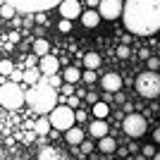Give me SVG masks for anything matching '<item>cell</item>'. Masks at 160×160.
I'll return each mask as SVG.
<instances>
[{
  "instance_id": "33",
  "label": "cell",
  "mask_w": 160,
  "mask_h": 160,
  "mask_svg": "<svg viewBox=\"0 0 160 160\" xmlns=\"http://www.w3.org/2000/svg\"><path fill=\"white\" fill-rule=\"evenodd\" d=\"M86 100H88V103H93V105L98 103V100H96V93H88V96H86Z\"/></svg>"
},
{
  "instance_id": "10",
  "label": "cell",
  "mask_w": 160,
  "mask_h": 160,
  "mask_svg": "<svg viewBox=\"0 0 160 160\" xmlns=\"http://www.w3.org/2000/svg\"><path fill=\"white\" fill-rule=\"evenodd\" d=\"M60 14L65 17V19H69V22H72L74 17H81L79 0H62V2H60Z\"/></svg>"
},
{
  "instance_id": "7",
  "label": "cell",
  "mask_w": 160,
  "mask_h": 160,
  "mask_svg": "<svg viewBox=\"0 0 160 160\" xmlns=\"http://www.w3.org/2000/svg\"><path fill=\"white\" fill-rule=\"evenodd\" d=\"M122 129H124V134L127 136H132V139H139V136H143L146 134V117L143 115H127L124 117V122H122Z\"/></svg>"
},
{
  "instance_id": "28",
  "label": "cell",
  "mask_w": 160,
  "mask_h": 160,
  "mask_svg": "<svg viewBox=\"0 0 160 160\" xmlns=\"http://www.w3.org/2000/svg\"><path fill=\"white\" fill-rule=\"evenodd\" d=\"M141 151H143V155H146V158H153V155H155V148L151 146V143H148V146H143Z\"/></svg>"
},
{
  "instance_id": "31",
  "label": "cell",
  "mask_w": 160,
  "mask_h": 160,
  "mask_svg": "<svg viewBox=\"0 0 160 160\" xmlns=\"http://www.w3.org/2000/svg\"><path fill=\"white\" fill-rule=\"evenodd\" d=\"M153 141H155V143H160V127L153 132Z\"/></svg>"
},
{
  "instance_id": "5",
  "label": "cell",
  "mask_w": 160,
  "mask_h": 160,
  "mask_svg": "<svg viewBox=\"0 0 160 160\" xmlns=\"http://www.w3.org/2000/svg\"><path fill=\"white\" fill-rule=\"evenodd\" d=\"M48 120L53 124L55 129H60V132H67V129L74 127V120H77V115L69 105H55L48 115Z\"/></svg>"
},
{
  "instance_id": "14",
  "label": "cell",
  "mask_w": 160,
  "mask_h": 160,
  "mask_svg": "<svg viewBox=\"0 0 160 160\" xmlns=\"http://www.w3.org/2000/svg\"><path fill=\"white\" fill-rule=\"evenodd\" d=\"M65 139H67V143H72V146H81L84 143V132H81L79 127H72V129H67L65 132Z\"/></svg>"
},
{
  "instance_id": "1",
  "label": "cell",
  "mask_w": 160,
  "mask_h": 160,
  "mask_svg": "<svg viewBox=\"0 0 160 160\" xmlns=\"http://www.w3.org/2000/svg\"><path fill=\"white\" fill-rule=\"evenodd\" d=\"M122 19L124 27L136 36L160 31V0H127Z\"/></svg>"
},
{
  "instance_id": "17",
  "label": "cell",
  "mask_w": 160,
  "mask_h": 160,
  "mask_svg": "<svg viewBox=\"0 0 160 160\" xmlns=\"http://www.w3.org/2000/svg\"><path fill=\"white\" fill-rule=\"evenodd\" d=\"M84 67L96 72V69L100 67V55L98 53H86V55H84Z\"/></svg>"
},
{
  "instance_id": "30",
  "label": "cell",
  "mask_w": 160,
  "mask_h": 160,
  "mask_svg": "<svg viewBox=\"0 0 160 160\" xmlns=\"http://www.w3.org/2000/svg\"><path fill=\"white\" fill-rule=\"evenodd\" d=\"M74 115H77V120H79V122H84V120L88 117V115L84 112V110H74Z\"/></svg>"
},
{
  "instance_id": "16",
  "label": "cell",
  "mask_w": 160,
  "mask_h": 160,
  "mask_svg": "<svg viewBox=\"0 0 160 160\" xmlns=\"http://www.w3.org/2000/svg\"><path fill=\"white\" fill-rule=\"evenodd\" d=\"M41 74H43L41 69H36V67H29L27 72H24V81H27L29 86H36V84L41 81Z\"/></svg>"
},
{
  "instance_id": "15",
  "label": "cell",
  "mask_w": 160,
  "mask_h": 160,
  "mask_svg": "<svg viewBox=\"0 0 160 160\" xmlns=\"http://www.w3.org/2000/svg\"><path fill=\"white\" fill-rule=\"evenodd\" d=\"M81 74L84 72H79L77 67H67L65 72H62V81H65V84H77V81L81 79Z\"/></svg>"
},
{
  "instance_id": "13",
  "label": "cell",
  "mask_w": 160,
  "mask_h": 160,
  "mask_svg": "<svg viewBox=\"0 0 160 160\" xmlns=\"http://www.w3.org/2000/svg\"><path fill=\"white\" fill-rule=\"evenodd\" d=\"M88 132H91V136H93V139H98V141L105 139V136H108V124H105V120H93Z\"/></svg>"
},
{
  "instance_id": "12",
  "label": "cell",
  "mask_w": 160,
  "mask_h": 160,
  "mask_svg": "<svg viewBox=\"0 0 160 160\" xmlns=\"http://www.w3.org/2000/svg\"><path fill=\"white\" fill-rule=\"evenodd\" d=\"M100 19H103V17H100L98 10H86V12H81V24L86 29H96L100 24Z\"/></svg>"
},
{
  "instance_id": "21",
  "label": "cell",
  "mask_w": 160,
  "mask_h": 160,
  "mask_svg": "<svg viewBox=\"0 0 160 160\" xmlns=\"http://www.w3.org/2000/svg\"><path fill=\"white\" fill-rule=\"evenodd\" d=\"M48 50H50V46H48V41L38 38L36 43H33V53H36V55H41V58H46V55H48Z\"/></svg>"
},
{
  "instance_id": "4",
  "label": "cell",
  "mask_w": 160,
  "mask_h": 160,
  "mask_svg": "<svg viewBox=\"0 0 160 160\" xmlns=\"http://www.w3.org/2000/svg\"><path fill=\"white\" fill-rule=\"evenodd\" d=\"M136 91H139L143 98H158L160 96V74L146 69L143 74H139L136 79Z\"/></svg>"
},
{
  "instance_id": "24",
  "label": "cell",
  "mask_w": 160,
  "mask_h": 160,
  "mask_svg": "<svg viewBox=\"0 0 160 160\" xmlns=\"http://www.w3.org/2000/svg\"><path fill=\"white\" fill-rule=\"evenodd\" d=\"M12 14H14V7H12V5H7V2H5V7L0 10V17H7V19H10Z\"/></svg>"
},
{
  "instance_id": "35",
  "label": "cell",
  "mask_w": 160,
  "mask_h": 160,
  "mask_svg": "<svg viewBox=\"0 0 160 160\" xmlns=\"http://www.w3.org/2000/svg\"><path fill=\"white\" fill-rule=\"evenodd\" d=\"M0 160H2V151H0Z\"/></svg>"
},
{
  "instance_id": "20",
  "label": "cell",
  "mask_w": 160,
  "mask_h": 160,
  "mask_svg": "<svg viewBox=\"0 0 160 160\" xmlns=\"http://www.w3.org/2000/svg\"><path fill=\"white\" fill-rule=\"evenodd\" d=\"M50 127H53V124H50L48 117H38V120H36V134H41V136L50 132Z\"/></svg>"
},
{
  "instance_id": "8",
  "label": "cell",
  "mask_w": 160,
  "mask_h": 160,
  "mask_svg": "<svg viewBox=\"0 0 160 160\" xmlns=\"http://www.w3.org/2000/svg\"><path fill=\"white\" fill-rule=\"evenodd\" d=\"M98 12L103 19H117V17H122V12H124V2L122 0H100L98 5Z\"/></svg>"
},
{
  "instance_id": "3",
  "label": "cell",
  "mask_w": 160,
  "mask_h": 160,
  "mask_svg": "<svg viewBox=\"0 0 160 160\" xmlns=\"http://www.w3.org/2000/svg\"><path fill=\"white\" fill-rule=\"evenodd\" d=\"M24 103H27V91H22L19 84L10 81V84H2V86H0V105L2 108L17 110V108H22Z\"/></svg>"
},
{
  "instance_id": "19",
  "label": "cell",
  "mask_w": 160,
  "mask_h": 160,
  "mask_svg": "<svg viewBox=\"0 0 160 160\" xmlns=\"http://www.w3.org/2000/svg\"><path fill=\"white\" fill-rule=\"evenodd\" d=\"M108 112H110L108 103H96V105H93V117H96V120H105Z\"/></svg>"
},
{
  "instance_id": "11",
  "label": "cell",
  "mask_w": 160,
  "mask_h": 160,
  "mask_svg": "<svg viewBox=\"0 0 160 160\" xmlns=\"http://www.w3.org/2000/svg\"><path fill=\"white\" fill-rule=\"evenodd\" d=\"M38 69L46 74V77H55L58 69H60V62H58L55 55H46V58H41V67H38Z\"/></svg>"
},
{
  "instance_id": "29",
  "label": "cell",
  "mask_w": 160,
  "mask_h": 160,
  "mask_svg": "<svg viewBox=\"0 0 160 160\" xmlns=\"http://www.w3.org/2000/svg\"><path fill=\"white\" fill-rule=\"evenodd\" d=\"M81 151H84V153H91V151H93V143H91V141H84V143H81Z\"/></svg>"
},
{
  "instance_id": "34",
  "label": "cell",
  "mask_w": 160,
  "mask_h": 160,
  "mask_svg": "<svg viewBox=\"0 0 160 160\" xmlns=\"http://www.w3.org/2000/svg\"><path fill=\"white\" fill-rule=\"evenodd\" d=\"M153 160H160V153H155V155H153Z\"/></svg>"
},
{
  "instance_id": "2",
  "label": "cell",
  "mask_w": 160,
  "mask_h": 160,
  "mask_svg": "<svg viewBox=\"0 0 160 160\" xmlns=\"http://www.w3.org/2000/svg\"><path fill=\"white\" fill-rule=\"evenodd\" d=\"M55 100H58V91L46 79H41L36 86H31L27 91V103L31 105V110H36L41 115H50V110L55 108Z\"/></svg>"
},
{
  "instance_id": "27",
  "label": "cell",
  "mask_w": 160,
  "mask_h": 160,
  "mask_svg": "<svg viewBox=\"0 0 160 160\" xmlns=\"http://www.w3.org/2000/svg\"><path fill=\"white\" fill-rule=\"evenodd\" d=\"M117 58H129V48L124 46V43H122V46L117 48Z\"/></svg>"
},
{
  "instance_id": "36",
  "label": "cell",
  "mask_w": 160,
  "mask_h": 160,
  "mask_svg": "<svg viewBox=\"0 0 160 160\" xmlns=\"http://www.w3.org/2000/svg\"><path fill=\"white\" fill-rule=\"evenodd\" d=\"M0 77H2V74H0Z\"/></svg>"
},
{
  "instance_id": "23",
  "label": "cell",
  "mask_w": 160,
  "mask_h": 160,
  "mask_svg": "<svg viewBox=\"0 0 160 160\" xmlns=\"http://www.w3.org/2000/svg\"><path fill=\"white\" fill-rule=\"evenodd\" d=\"M146 65H148V69H151V72H155V69L160 67V60L155 58V55H151V58L146 60Z\"/></svg>"
},
{
  "instance_id": "6",
  "label": "cell",
  "mask_w": 160,
  "mask_h": 160,
  "mask_svg": "<svg viewBox=\"0 0 160 160\" xmlns=\"http://www.w3.org/2000/svg\"><path fill=\"white\" fill-rule=\"evenodd\" d=\"M5 2L22 12H41V10H50V7L60 5L62 0H5Z\"/></svg>"
},
{
  "instance_id": "32",
  "label": "cell",
  "mask_w": 160,
  "mask_h": 160,
  "mask_svg": "<svg viewBox=\"0 0 160 160\" xmlns=\"http://www.w3.org/2000/svg\"><path fill=\"white\" fill-rule=\"evenodd\" d=\"M86 2H88V7H91V10H93V7H98V5H100V0H86Z\"/></svg>"
},
{
  "instance_id": "25",
  "label": "cell",
  "mask_w": 160,
  "mask_h": 160,
  "mask_svg": "<svg viewBox=\"0 0 160 160\" xmlns=\"http://www.w3.org/2000/svg\"><path fill=\"white\" fill-rule=\"evenodd\" d=\"M81 79L86 81V84H93V81H96V74H93V69H86V72L81 74Z\"/></svg>"
},
{
  "instance_id": "18",
  "label": "cell",
  "mask_w": 160,
  "mask_h": 160,
  "mask_svg": "<svg viewBox=\"0 0 160 160\" xmlns=\"http://www.w3.org/2000/svg\"><path fill=\"white\" fill-rule=\"evenodd\" d=\"M115 148H117V143H115L112 136H105V139L98 141V151L100 153H115Z\"/></svg>"
},
{
  "instance_id": "22",
  "label": "cell",
  "mask_w": 160,
  "mask_h": 160,
  "mask_svg": "<svg viewBox=\"0 0 160 160\" xmlns=\"http://www.w3.org/2000/svg\"><path fill=\"white\" fill-rule=\"evenodd\" d=\"M12 72H14V65L10 60H2V62H0V74H2V77H7V74L12 77Z\"/></svg>"
},
{
  "instance_id": "26",
  "label": "cell",
  "mask_w": 160,
  "mask_h": 160,
  "mask_svg": "<svg viewBox=\"0 0 160 160\" xmlns=\"http://www.w3.org/2000/svg\"><path fill=\"white\" fill-rule=\"evenodd\" d=\"M58 29H60L62 33H67V31H72V22H69V19H62L60 24H58Z\"/></svg>"
},
{
  "instance_id": "9",
  "label": "cell",
  "mask_w": 160,
  "mask_h": 160,
  "mask_svg": "<svg viewBox=\"0 0 160 160\" xmlns=\"http://www.w3.org/2000/svg\"><path fill=\"white\" fill-rule=\"evenodd\" d=\"M100 86L105 88V93H117L122 88V77L117 72H108V74H103V79H100Z\"/></svg>"
}]
</instances>
